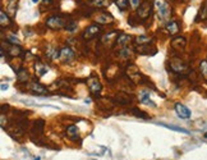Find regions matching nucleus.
Here are the masks:
<instances>
[{"mask_svg":"<svg viewBox=\"0 0 207 160\" xmlns=\"http://www.w3.org/2000/svg\"><path fill=\"white\" fill-rule=\"evenodd\" d=\"M154 10H155V14H156L159 22L162 26H165L171 19L173 8L166 0H155L154 2Z\"/></svg>","mask_w":207,"mask_h":160,"instance_id":"1","label":"nucleus"},{"mask_svg":"<svg viewBox=\"0 0 207 160\" xmlns=\"http://www.w3.org/2000/svg\"><path fill=\"white\" fill-rule=\"evenodd\" d=\"M152 12H154V3H151L150 0H143L141 5L136 9V14H137L138 19L145 22L151 17Z\"/></svg>","mask_w":207,"mask_h":160,"instance_id":"2","label":"nucleus"},{"mask_svg":"<svg viewBox=\"0 0 207 160\" xmlns=\"http://www.w3.org/2000/svg\"><path fill=\"white\" fill-rule=\"evenodd\" d=\"M67 22H68L67 18L64 16H60V14H52V16H50L45 19L46 27L50 28V30H54V31L64 28Z\"/></svg>","mask_w":207,"mask_h":160,"instance_id":"3","label":"nucleus"},{"mask_svg":"<svg viewBox=\"0 0 207 160\" xmlns=\"http://www.w3.org/2000/svg\"><path fill=\"white\" fill-rule=\"evenodd\" d=\"M170 71L175 74H185L189 71V65L180 58H173L169 62Z\"/></svg>","mask_w":207,"mask_h":160,"instance_id":"4","label":"nucleus"},{"mask_svg":"<svg viewBox=\"0 0 207 160\" xmlns=\"http://www.w3.org/2000/svg\"><path fill=\"white\" fill-rule=\"evenodd\" d=\"M87 86L90 88V92L93 96H99L100 95V91L102 90V85L100 82V79L97 76L92 74L88 79H87Z\"/></svg>","mask_w":207,"mask_h":160,"instance_id":"5","label":"nucleus"},{"mask_svg":"<svg viewBox=\"0 0 207 160\" xmlns=\"http://www.w3.org/2000/svg\"><path fill=\"white\" fill-rule=\"evenodd\" d=\"M182 30V24L178 19H170L166 24L164 26V31L169 36H178V33Z\"/></svg>","mask_w":207,"mask_h":160,"instance_id":"6","label":"nucleus"},{"mask_svg":"<svg viewBox=\"0 0 207 160\" xmlns=\"http://www.w3.org/2000/svg\"><path fill=\"white\" fill-rule=\"evenodd\" d=\"M101 32V24H91L82 32V38L83 40H92L96 36H99Z\"/></svg>","mask_w":207,"mask_h":160,"instance_id":"7","label":"nucleus"},{"mask_svg":"<svg viewBox=\"0 0 207 160\" xmlns=\"http://www.w3.org/2000/svg\"><path fill=\"white\" fill-rule=\"evenodd\" d=\"M127 76H128V78L131 79L133 83H142L143 76H142V73L140 72V69H138L134 64H131L128 68H127Z\"/></svg>","mask_w":207,"mask_h":160,"instance_id":"8","label":"nucleus"},{"mask_svg":"<svg viewBox=\"0 0 207 160\" xmlns=\"http://www.w3.org/2000/svg\"><path fill=\"white\" fill-rule=\"evenodd\" d=\"M174 109H175L176 115L180 118V119H189L192 117V112L187 108L184 104H182V102H175Z\"/></svg>","mask_w":207,"mask_h":160,"instance_id":"9","label":"nucleus"},{"mask_svg":"<svg viewBox=\"0 0 207 160\" xmlns=\"http://www.w3.org/2000/svg\"><path fill=\"white\" fill-rule=\"evenodd\" d=\"M95 22L97 24H111L114 23V17L107 12H100L95 16Z\"/></svg>","mask_w":207,"mask_h":160,"instance_id":"10","label":"nucleus"},{"mask_svg":"<svg viewBox=\"0 0 207 160\" xmlns=\"http://www.w3.org/2000/svg\"><path fill=\"white\" fill-rule=\"evenodd\" d=\"M74 59V51L72 50V48L65 46L63 49H60V55H59V60L62 63H71Z\"/></svg>","mask_w":207,"mask_h":160,"instance_id":"11","label":"nucleus"},{"mask_svg":"<svg viewBox=\"0 0 207 160\" xmlns=\"http://www.w3.org/2000/svg\"><path fill=\"white\" fill-rule=\"evenodd\" d=\"M171 48L176 51H183L187 46V38L184 36H175L173 40H171V42H170Z\"/></svg>","mask_w":207,"mask_h":160,"instance_id":"12","label":"nucleus"},{"mask_svg":"<svg viewBox=\"0 0 207 160\" xmlns=\"http://www.w3.org/2000/svg\"><path fill=\"white\" fill-rule=\"evenodd\" d=\"M207 21V0H203L201 3L200 8H198V12H197V16L195 18V22L196 23H202Z\"/></svg>","mask_w":207,"mask_h":160,"instance_id":"13","label":"nucleus"},{"mask_svg":"<svg viewBox=\"0 0 207 160\" xmlns=\"http://www.w3.org/2000/svg\"><path fill=\"white\" fill-rule=\"evenodd\" d=\"M65 136L72 140V141H78L79 140V129L76 124H71L65 128Z\"/></svg>","mask_w":207,"mask_h":160,"instance_id":"14","label":"nucleus"},{"mask_svg":"<svg viewBox=\"0 0 207 160\" xmlns=\"http://www.w3.org/2000/svg\"><path fill=\"white\" fill-rule=\"evenodd\" d=\"M119 36V32L116 30H113V31H110V32H106L102 37H101V44L104 45H109L110 42H116V38Z\"/></svg>","mask_w":207,"mask_h":160,"instance_id":"15","label":"nucleus"},{"mask_svg":"<svg viewBox=\"0 0 207 160\" xmlns=\"http://www.w3.org/2000/svg\"><path fill=\"white\" fill-rule=\"evenodd\" d=\"M28 88H30L31 92H33V94H36V95H47L46 87H44L42 85H40L38 82H31Z\"/></svg>","mask_w":207,"mask_h":160,"instance_id":"16","label":"nucleus"},{"mask_svg":"<svg viewBox=\"0 0 207 160\" xmlns=\"http://www.w3.org/2000/svg\"><path fill=\"white\" fill-rule=\"evenodd\" d=\"M132 40V36L131 35H127V33H119L118 38H116V42H115V46H119V48H124V46H128L129 42Z\"/></svg>","mask_w":207,"mask_h":160,"instance_id":"17","label":"nucleus"},{"mask_svg":"<svg viewBox=\"0 0 207 160\" xmlns=\"http://www.w3.org/2000/svg\"><path fill=\"white\" fill-rule=\"evenodd\" d=\"M110 4L109 0H87V5L95 9H104Z\"/></svg>","mask_w":207,"mask_h":160,"instance_id":"18","label":"nucleus"},{"mask_svg":"<svg viewBox=\"0 0 207 160\" xmlns=\"http://www.w3.org/2000/svg\"><path fill=\"white\" fill-rule=\"evenodd\" d=\"M23 54V50L19 45H10L9 49H8V55L10 58H17V57H21Z\"/></svg>","mask_w":207,"mask_h":160,"instance_id":"19","label":"nucleus"},{"mask_svg":"<svg viewBox=\"0 0 207 160\" xmlns=\"http://www.w3.org/2000/svg\"><path fill=\"white\" fill-rule=\"evenodd\" d=\"M17 8H18V0H8L7 4V13L10 17H14L17 13Z\"/></svg>","mask_w":207,"mask_h":160,"instance_id":"20","label":"nucleus"},{"mask_svg":"<svg viewBox=\"0 0 207 160\" xmlns=\"http://www.w3.org/2000/svg\"><path fill=\"white\" fill-rule=\"evenodd\" d=\"M16 74H17V81L19 83H26L27 81H28V78H30L28 71L24 69V68H21L18 72H16Z\"/></svg>","mask_w":207,"mask_h":160,"instance_id":"21","label":"nucleus"},{"mask_svg":"<svg viewBox=\"0 0 207 160\" xmlns=\"http://www.w3.org/2000/svg\"><path fill=\"white\" fill-rule=\"evenodd\" d=\"M0 24H2V27L5 28V27H9L12 24V19H10V16L8 13H5V10H2L0 12Z\"/></svg>","mask_w":207,"mask_h":160,"instance_id":"22","label":"nucleus"},{"mask_svg":"<svg viewBox=\"0 0 207 160\" xmlns=\"http://www.w3.org/2000/svg\"><path fill=\"white\" fill-rule=\"evenodd\" d=\"M35 71H36V76L37 77H42L44 74H46L47 72V67L42 63V62H36L35 63Z\"/></svg>","mask_w":207,"mask_h":160,"instance_id":"23","label":"nucleus"},{"mask_svg":"<svg viewBox=\"0 0 207 160\" xmlns=\"http://www.w3.org/2000/svg\"><path fill=\"white\" fill-rule=\"evenodd\" d=\"M132 52H133V50H132V49L129 48V45H128V46L121 48V49L119 50V52H118V55H119V58H121V59H129L131 55H132Z\"/></svg>","mask_w":207,"mask_h":160,"instance_id":"24","label":"nucleus"},{"mask_svg":"<svg viewBox=\"0 0 207 160\" xmlns=\"http://www.w3.org/2000/svg\"><path fill=\"white\" fill-rule=\"evenodd\" d=\"M198 71L200 74L202 76V78L205 81H207V59H202L198 64Z\"/></svg>","mask_w":207,"mask_h":160,"instance_id":"25","label":"nucleus"},{"mask_svg":"<svg viewBox=\"0 0 207 160\" xmlns=\"http://www.w3.org/2000/svg\"><path fill=\"white\" fill-rule=\"evenodd\" d=\"M64 30L67 32H69V33H74V32L78 31V23L76 21H73V19L68 21L67 24H65V27H64Z\"/></svg>","mask_w":207,"mask_h":160,"instance_id":"26","label":"nucleus"},{"mask_svg":"<svg viewBox=\"0 0 207 160\" xmlns=\"http://www.w3.org/2000/svg\"><path fill=\"white\" fill-rule=\"evenodd\" d=\"M42 129H44V121H36L35 123H33V127H32V133L33 135H41L42 133Z\"/></svg>","mask_w":207,"mask_h":160,"instance_id":"27","label":"nucleus"},{"mask_svg":"<svg viewBox=\"0 0 207 160\" xmlns=\"http://www.w3.org/2000/svg\"><path fill=\"white\" fill-rule=\"evenodd\" d=\"M140 98H141V101H142L143 104H146V105H151V106H156L155 102L150 99V92H148V91H142Z\"/></svg>","mask_w":207,"mask_h":160,"instance_id":"28","label":"nucleus"},{"mask_svg":"<svg viewBox=\"0 0 207 160\" xmlns=\"http://www.w3.org/2000/svg\"><path fill=\"white\" fill-rule=\"evenodd\" d=\"M116 101H119V104L121 105H127L131 102V98L127 94H123V92H119L116 95Z\"/></svg>","mask_w":207,"mask_h":160,"instance_id":"29","label":"nucleus"},{"mask_svg":"<svg viewBox=\"0 0 207 160\" xmlns=\"http://www.w3.org/2000/svg\"><path fill=\"white\" fill-rule=\"evenodd\" d=\"M151 41H152V37H150V36H138L136 38V44L137 45H147Z\"/></svg>","mask_w":207,"mask_h":160,"instance_id":"30","label":"nucleus"},{"mask_svg":"<svg viewBox=\"0 0 207 160\" xmlns=\"http://www.w3.org/2000/svg\"><path fill=\"white\" fill-rule=\"evenodd\" d=\"M115 4L119 8V10L126 12L129 7V0H115Z\"/></svg>","mask_w":207,"mask_h":160,"instance_id":"31","label":"nucleus"},{"mask_svg":"<svg viewBox=\"0 0 207 160\" xmlns=\"http://www.w3.org/2000/svg\"><path fill=\"white\" fill-rule=\"evenodd\" d=\"M162 127L168 128V129H171V131H175V132H180V133H185V135H189V132L185 129V128H182V127H176V126H169V124H164V123H160Z\"/></svg>","mask_w":207,"mask_h":160,"instance_id":"32","label":"nucleus"},{"mask_svg":"<svg viewBox=\"0 0 207 160\" xmlns=\"http://www.w3.org/2000/svg\"><path fill=\"white\" fill-rule=\"evenodd\" d=\"M7 38L9 40L10 44H13V45H19V40H18V37H16L14 35H8Z\"/></svg>","mask_w":207,"mask_h":160,"instance_id":"33","label":"nucleus"},{"mask_svg":"<svg viewBox=\"0 0 207 160\" xmlns=\"http://www.w3.org/2000/svg\"><path fill=\"white\" fill-rule=\"evenodd\" d=\"M129 3H131V5H132V8H133V9H137L138 7L141 5L142 0H129Z\"/></svg>","mask_w":207,"mask_h":160,"instance_id":"34","label":"nucleus"},{"mask_svg":"<svg viewBox=\"0 0 207 160\" xmlns=\"http://www.w3.org/2000/svg\"><path fill=\"white\" fill-rule=\"evenodd\" d=\"M133 112H134V115H137V117H141V118H147V115H145V114H142L143 112H141V110H138V109H133Z\"/></svg>","mask_w":207,"mask_h":160,"instance_id":"35","label":"nucleus"},{"mask_svg":"<svg viewBox=\"0 0 207 160\" xmlns=\"http://www.w3.org/2000/svg\"><path fill=\"white\" fill-rule=\"evenodd\" d=\"M5 123H7L5 115H4V113H2V128H4V129H5Z\"/></svg>","mask_w":207,"mask_h":160,"instance_id":"36","label":"nucleus"},{"mask_svg":"<svg viewBox=\"0 0 207 160\" xmlns=\"http://www.w3.org/2000/svg\"><path fill=\"white\" fill-rule=\"evenodd\" d=\"M52 3H54V0H42V4L44 5H50Z\"/></svg>","mask_w":207,"mask_h":160,"instance_id":"37","label":"nucleus"},{"mask_svg":"<svg viewBox=\"0 0 207 160\" xmlns=\"http://www.w3.org/2000/svg\"><path fill=\"white\" fill-rule=\"evenodd\" d=\"M8 108H9V106H8V105H5V104H4V105H2V113H4L5 110H8Z\"/></svg>","mask_w":207,"mask_h":160,"instance_id":"38","label":"nucleus"},{"mask_svg":"<svg viewBox=\"0 0 207 160\" xmlns=\"http://www.w3.org/2000/svg\"><path fill=\"white\" fill-rule=\"evenodd\" d=\"M5 90H8V85L3 83V85H2V91H5Z\"/></svg>","mask_w":207,"mask_h":160,"instance_id":"39","label":"nucleus"},{"mask_svg":"<svg viewBox=\"0 0 207 160\" xmlns=\"http://www.w3.org/2000/svg\"><path fill=\"white\" fill-rule=\"evenodd\" d=\"M32 2H33V3H38V2H40V0H32Z\"/></svg>","mask_w":207,"mask_h":160,"instance_id":"40","label":"nucleus"},{"mask_svg":"<svg viewBox=\"0 0 207 160\" xmlns=\"http://www.w3.org/2000/svg\"><path fill=\"white\" fill-rule=\"evenodd\" d=\"M33 160H40V158H36V159H33Z\"/></svg>","mask_w":207,"mask_h":160,"instance_id":"41","label":"nucleus"},{"mask_svg":"<svg viewBox=\"0 0 207 160\" xmlns=\"http://www.w3.org/2000/svg\"><path fill=\"white\" fill-rule=\"evenodd\" d=\"M205 137H206V138H207V133H206V135H205Z\"/></svg>","mask_w":207,"mask_h":160,"instance_id":"42","label":"nucleus"}]
</instances>
